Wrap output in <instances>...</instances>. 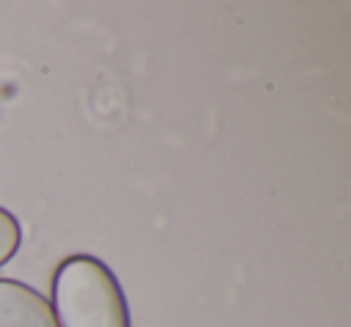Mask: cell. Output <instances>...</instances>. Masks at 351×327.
<instances>
[{"label":"cell","instance_id":"6da1fadb","mask_svg":"<svg viewBox=\"0 0 351 327\" xmlns=\"http://www.w3.org/2000/svg\"><path fill=\"white\" fill-rule=\"evenodd\" d=\"M58 327H130V308L118 277L94 255H70L51 279Z\"/></svg>","mask_w":351,"mask_h":327},{"label":"cell","instance_id":"3957f363","mask_svg":"<svg viewBox=\"0 0 351 327\" xmlns=\"http://www.w3.org/2000/svg\"><path fill=\"white\" fill-rule=\"evenodd\" d=\"M22 245V226L15 215L0 207V267L10 263Z\"/></svg>","mask_w":351,"mask_h":327},{"label":"cell","instance_id":"7a4b0ae2","mask_svg":"<svg viewBox=\"0 0 351 327\" xmlns=\"http://www.w3.org/2000/svg\"><path fill=\"white\" fill-rule=\"evenodd\" d=\"M0 327H58L49 298L17 279H0Z\"/></svg>","mask_w":351,"mask_h":327}]
</instances>
